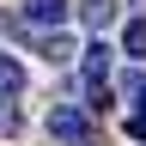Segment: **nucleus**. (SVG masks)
Listing matches in <instances>:
<instances>
[{"label":"nucleus","instance_id":"nucleus-1","mask_svg":"<svg viewBox=\"0 0 146 146\" xmlns=\"http://www.w3.org/2000/svg\"><path fill=\"white\" fill-rule=\"evenodd\" d=\"M49 134H55V140H67V146H91V134H98V128H91L85 110L55 104V110H49Z\"/></svg>","mask_w":146,"mask_h":146},{"label":"nucleus","instance_id":"nucleus-2","mask_svg":"<svg viewBox=\"0 0 146 146\" xmlns=\"http://www.w3.org/2000/svg\"><path fill=\"white\" fill-rule=\"evenodd\" d=\"M73 12V0H25V25L31 31H61Z\"/></svg>","mask_w":146,"mask_h":146},{"label":"nucleus","instance_id":"nucleus-3","mask_svg":"<svg viewBox=\"0 0 146 146\" xmlns=\"http://www.w3.org/2000/svg\"><path fill=\"white\" fill-rule=\"evenodd\" d=\"M110 55H116L110 43H85V49H79V67H85V79H91V85H104V79H110Z\"/></svg>","mask_w":146,"mask_h":146},{"label":"nucleus","instance_id":"nucleus-4","mask_svg":"<svg viewBox=\"0 0 146 146\" xmlns=\"http://www.w3.org/2000/svg\"><path fill=\"white\" fill-rule=\"evenodd\" d=\"M116 6H122V0H79V18L91 31H110V25H116Z\"/></svg>","mask_w":146,"mask_h":146},{"label":"nucleus","instance_id":"nucleus-5","mask_svg":"<svg viewBox=\"0 0 146 146\" xmlns=\"http://www.w3.org/2000/svg\"><path fill=\"white\" fill-rule=\"evenodd\" d=\"M18 91H25V67L12 55H0V98H18Z\"/></svg>","mask_w":146,"mask_h":146},{"label":"nucleus","instance_id":"nucleus-6","mask_svg":"<svg viewBox=\"0 0 146 146\" xmlns=\"http://www.w3.org/2000/svg\"><path fill=\"white\" fill-rule=\"evenodd\" d=\"M73 55H79V49H73L61 31H49V36H43V61H55V67H61V61H73Z\"/></svg>","mask_w":146,"mask_h":146},{"label":"nucleus","instance_id":"nucleus-7","mask_svg":"<svg viewBox=\"0 0 146 146\" xmlns=\"http://www.w3.org/2000/svg\"><path fill=\"white\" fill-rule=\"evenodd\" d=\"M122 55H128V61H140V55H146V18H134V25L122 31Z\"/></svg>","mask_w":146,"mask_h":146},{"label":"nucleus","instance_id":"nucleus-8","mask_svg":"<svg viewBox=\"0 0 146 146\" xmlns=\"http://www.w3.org/2000/svg\"><path fill=\"white\" fill-rule=\"evenodd\" d=\"M12 128H18V110H12L6 98H0V134H12Z\"/></svg>","mask_w":146,"mask_h":146},{"label":"nucleus","instance_id":"nucleus-9","mask_svg":"<svg viewBox=\"0 0 146 146\" xmlns=\"http://www.w3.org/2000/svg\"><path fill=\"white\" fill-rule=\"evenodd\" d=\"M128 134H134V140H146V110H134V116H128Z\"/></svg>","mask_w":146,"mask_h":146},{"label":"nucleus","instance_id":"nucleus-10","mask_svg":"<svg viewBox=\"0 0 146 146\" xmlns=\"http://www.w3.org/2000/svg\"><path fill=\"white\" fill-rule=\"evenodd\" d=\"M140 110H146V85H140Z\"/></svg>","mask_w":146,"mask_h":146}]
</instances>
